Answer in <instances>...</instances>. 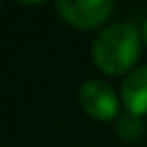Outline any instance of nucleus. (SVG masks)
I'll use <instances>...</instances> for the list:
<instances>
[{
    "label": "nucleus",
    "mask_w": 147,
    "mask_h": 147,
    "mask_svg": "<svg viewBox=\"0 0 147 147\" xmlns=\"http://www.w3.org/2000/svg\"><path fill=\"white\" fill-rule=\"evenodd\" d=\"M141 43V28H136L134 24H110L95 37L91 46L93 63L106 76H121L136 65Z\"/></svg>",
    "instance_id": "nucleus-1"
},
{
    "label": "nucleus",
    "mask_w": 147,
    "mask_h": 147,
    "mask_svg": "<svg viewBox=\"0 0 147 147\" xmlns=\"http://www.w3.org/2000/svg\"><path fill=\"white\" fill-rule=\"evenodd\" d=\"M54 9L63 22L80 30L97 28L113 15L115 5L110 0H59Z\"/></svg>",
    "instance_id": "nucleus-2"
},
{
    "label": "nucleus",
    "mask_w": 147,
    "mask_h": 147,
    "mask_svg": "<svg viewBox=\"0 0 147 147\" xmlns=\"http://www.w3.org/2000/svg\"><path fill=\"white\" fill-rule=\"evenodd\" d=\"M78 102L84 113L97 121H113L119 115V97L102 80H87L78 91Z\"/></svg>",
    "instance_id": "nucleus-3"
},
{
    "label": "nucleus",
    "mask_w": 147,
    "mask_h": 147,
    "mask_svg": "<svg viewBox=\"0 0 147 147\" xmlns=\"http://www.w3.org/2000/svg\"><path fill=\"white\" fill-rule=\"evenodd\" d=\"M121 102H123L128 115H147V65L132 69L125 76L123 84H121Z\"/></svg>",
    "instance_id": "nucleus-4"
},
{
    "label": "nucleus",
    "mask_w": 147,
    "mask_h": 147,
    "mask_svg": "<svg viewBox=\"0 0 147 147\" xmlns=\"http://www.w3.org/2000/svg\"><path fill=\"white\" fill-rule=\"evenodd\" d=\"M143 132V123H141V117H134V115H125L117 121V134H119L123 141H134L138 138Z\"/></svg>",
    "instance_id": "nucleus-5"
},
{
    "label": "nucleus",
    "mask_w": 147,
    "mask_h": 147,
    "mask_svg": "<svg viewBox=\"0 0 147 147\" xmlns=\"http://www.w3.org/2000/svg\"><path fill=\"white\" fill-rule=\"evenodd\" d=\"M141 39H143V43H145V48H147V20L143 22V26H141Z\"/></svg>",
    "instance_id": "nucleus-6"
}]
</instances>
